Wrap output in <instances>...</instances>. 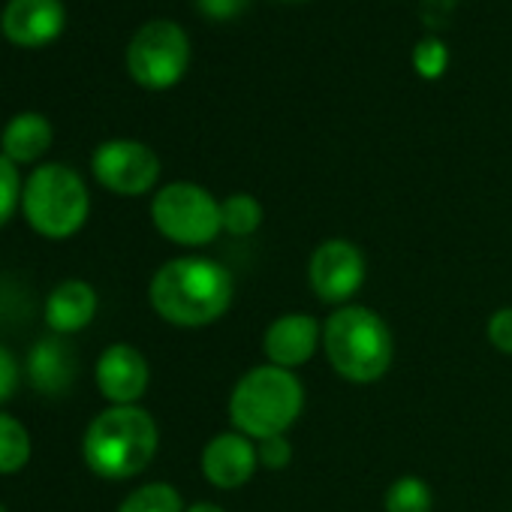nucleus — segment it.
Segmentation results:
<instances>
[{
  "instance_id": "obj_21",
  "label": "nucleus",
  "mask_w": 512,
  "mask_h": 512,
  "mask_svg": "<svg viewBox=\"0 0 512 512\" xmlns=\"http://www.w3.org/2000/svg\"><path fill=\"white\" fill-rule=\"evenodd\" d=\"M22 190L25 184L19 166L7 154H0V226H7L13 214L22 208Z\"/></svg>"
},
{
  "instance_id": "obj_6",
  "label": "nucleus",
  "mask_w": 512,
  "mask_h": 512,
  "mask_svg": "<svg viewBox=\"0 0 512 512\" xmlns=\"http://www.w3.org/2000/svg\"><path fill=\"white\" fill-rule=\"evenodd\" d=\"M127 73L145 91L175 88L190 67L187 31L169 19L145 22L127 43Z\"/></svg>"
},
{
  "instance_id": "obj_4",
  "label": "nucleus",
  "mask_w": 512,
  "mask_h": 512,
  "mask_svg": "<svg viewBox=\"0 0 512 512\" xmlns=\"http://www.w3.org/2000/svg\"><path fill=\"white\" fill-rule=\"evenodd\" d=\"M329 365L350 383H374L392 365V332L383 317L365 305L338 308L323 326Z\"/></svg>"
},
{
  "instance_id": "obj_8",
  "label": "nucleus",
  "mask_w": 512,
  "mask_h": 512,
  "mask_svg": "<svg viewBox=\"0 0 512 512\" xmlns=\"http://www.w3.org/2000/svg\"><path fill=\"white\" fill-rule=\"evenodd\" d=\"M94 178L118 196H142L160 178V157L136 139H109L91 157Z\"/></svg>"
},
{
  "instance_id": "obj_15",
  "label": "nucleus",
  "mask_w": 512,
  "mask_h": 512,
  "mask_svg": "<svg viewBox=\"0 0 512 512\" xmlns=\"http://www.w3.org/2000/svg\"><path fill=\"white\" fill-rule=\"evenodd\" d=\"M43 314L55 335H76L85 326H91L97 314V293L85 281H64L49 293Z\"/></svg>"
},
{
  "instance_id": "obj_17",
  "label": "nucleus",
  "mask_w": 512,
  "mask_h": 512,
  "mask_svg": "<svg viewBox=\"0 0 512 512\" xmlns=\"http://www.w3.org/2000/svg\"><path fill=\"white\" fill-rule=\"evenodd\" d=\"M31 434L28 428L10 416V413H0V476H10L25 470V464L31 461Z\"/></svg>"
},
{
  "instance_id": "obj_27",
  "label": "nucleus",
  "mask_w": 512,
  "mask_h": 512,
  "mask_svg": "<svg viewBox=\"0 0 512 512\" xmlns=\"http://www.w3.org/2000/svg\"><path fill=\"white\" fill-rule=\"evenodd\" d=\"M184 512H226V509H220L217 503H208V500H202V503H193V506H187Z\"/></svg>"
},
{
  "instance_id": "obj_19",
  "label": "nucleus",
  "mask_w": 512,
  "mask_h": 512,
  "mask_svg": "<svg viewBox=\"0 0 512 512\" xmlns=\"http://www.w3.org/2000/svg\"><path fill=\"white\" fill-rule=\"evenodd\" d=\"M386 512H431L434 494L425 479L419 476H401L389 485L383 497Z\"/></svg>"
},
{
  "instance_id": "obj_1",
  "label": "nucleus",
  "mask_w": 512,
  "mask_h": 512,
  "mask_svg": "<svg viewBox=\"0 0 512 512\" xmlns=\"http://www.w3.org/2000/svg\"><path fill=\"white\" fill-rule=\"evenodd\" d=\"M232 293V275L205 256H178L163 263L148 287L151 308L181 329H199L220 320L232 305Z\"/></svg>"
},
{
  "instance_id": "obj_20",
  "label": "nucleus",
  "mask_w": 512,
  "mask_h": 512,
  "mask_svg": "<svg viewBox=\"0 0 512 512\" xmlns=\"http://www.w3.org/2000/svg\"><path fill=\"white\" fill-rule=\"evenodd\" d=\"M118 512H184V500L169 482H151L130 491Z\"/></svg>"
},
{
  "instance_id": "obj_22",
  "label": "nucleus",
  "mask_w": 512,
  "mask_h": 512,
  "mask_svg": "<svg viewBox=\"0 0 512 512\" xmlns=\"http://www.w3.org/2000/svg\"><path fill=\"white\" fill-rule=\"evenodd\" d=\"M256 455H260V464L269 467V470H284L290 461H293V446L284 434L278 437H266L256 443Z\"/></svg>"
},
{
  "instance_id": "obj_24",
  "label": "nucleus",
  "mask_w": 512,
  "mask_h": 512,
  "mask_svg": "<svg viewBox=\"0 0 512 512\" xmlns=\"http://www.w3.org/2000/svg\"><path fill=\"white\" fill-rule=\"evenodd\" d=\"M488 341L500 353H512V308H500L488 320Z\"/></svg>"
},
{
  "instance_id": "obj_9",
  "label": "nucleus",
  "mask_w": 512,
  "mask_h": 512,
  "mask_svg": "<svg viewBox=\"0 0 512 512\" xmlns=\"http://www.w3.org/2000/svg\"><path fill=\"white\" fill-rule=\"evenodd\" d=\"M308 281L311 290L329 302V305H344L350 302L359 287L365 284V256L362 250L347 241V238H329L317 244L308 263Z\"/></svg>"
},
{
  "instance_id": "obj_25",
  "label": "nucleus",
  "mask_w": 512,
  "mask_h": 512,
  "mask_svg": "<svg viewBox=\"0 0 512 512\" xmlns=\"http://www.w3.org/2000/svg\"><path fill=\"white\" fill-rule=\"evenodd\" d=\"M16 386H19V362L4 344H0V404L16 395Z\"/></svg>"
},
{
  "instance_id": "obj_23",
  "label": "nucleus",
  "mask_w": 512,
  "mask_h": 512,
  "mask_svg": "<svg viewBox=\"0 0 512 512\" xmlns=\"http://www.w3.org/2000/svg\"><path fill=\"white\" fill-rule=\"evenodd\" d=\"M413 64H416V70H419L425 79L440 76V73L446 70V49H443V43H437V40L419 43L416 52H413Z\"/></svg>"
},
{
  "instance_id": "obj_26",
  "label": "nucleus",
  "mask_w": 512,
  "mask_h": 512,
  "mask_svg": "<svg viewBox=\"0 0 512 512\" xmlns=\"http://www.w3.org/2000/svg\"><path fill=\"white\" fill-rule=\"evenodd\" d=\"M250 0H196V7L205 19H214V22H226V19H235Z\"/></svg>"
},
{
  "instance_id": "obj_14",
  "label": "nucleus",
  "mask_w": 512,
  "mask_h": 512,
  "mask_svg": "<svg viewBox=\"0 0 512 512\" xmlns=\"http://www.w3.org/2000/svg\"><path fill=\"white\" fill-rule=\"evenodd\" d=\"M76 371H79V359H76V350L70 347V341L64 335L43 338L28 356V377H31L34 389L43 395L70 392Z\"/></svg>"
},
{
  "instance_id": "obj_16",
  "label": "nucleus",
  "mask_w": 512,
  "mask_h": 512,
  "mask_svg": "<svg viewBox=\"0 0 512 512\" xmlns=\"http://www.w3.org/2000/svg\"><path fill=\"white\" fill-rule=\"evenodd\" d=\"M52 124L40 112H22L7 121L4 133H0V154H7L16 166L37 163L52 148Z\"/></svg>"
},
{
  "instance_id": "obj_12",
  "label": "nucleus",
  "mask_w": 512,
  "mask_h": 512,
  "mask_svg": "<svg viewBox=\"0 0 512 512\" xmlns=\"http://www.w3.org/2000/svg\"><path fill=\"white\" fill-rule=\"evenodd\" d=\"M260 467L256 443L244 437L241 431H223L214 434L202 449V473L205 479L220 491H235Z\"/></svg>"
},
{
  "instance_id": "obj_2",
  "label": "nucleus",
  "mask_w": 512,
  "mask_h": 512,
  "mask_svg": "<svg viewBox=\"0 0 512 512\" xmlns=\"http://www.w3.org/2000/svg\"><path fill=\"white\" fill-rule=\"evenodd\" d=\"M160 431L148 410L109 407L94 416L82 437V458L100 479H133L157 455Z\"/></svg>"
},
{
  "instance_id": "obj_28",
  "label": "nucleus",
  "mask_w": 512,
  "mask_h": 512,
  "mask_svg": "<svg viewBox=\"0 0 512 512\" xmlns=\"http://www.w3.org/2000/svg\"><path fill=\"white\" fill-rule=\"evenodd\" d=\"M0 512H7V509H4V503H0Z\"/></svg>"
},
{
  "instance_id": "obj_5",
  "label": "nucleus",
  "mask_w": 512,
  "mask_h": 512,
  "mask_svg": "<svg viewBox=\"0 0 512 512\" xmlns=\"http://www.w3.org/2000/svg\"><path fill=\"white\" fill-rule=\"evenodd\" d=\"M22 214L43 238L61 241L76 235L91 214V196L82 175L64 163L37 166L22 190Z\"/></svg>"
},
{
  "instance_id": "obj_18",
  "label": "nucleus",
  "mask_w": 512,
  "mask_h": 512,
  "mask_svg": "<svg viewBox=\"0 0 512 512\" xmlns=\"http://www.w3.org/2000/svg\"><path fill=\"white\" fill-rule=\"evenodd\" d=\"M220 217H223V229L241 238L263 226V205L250 193H232L220 202Z\"/></svg>"
},
{
  "instance_id": "obj_10",
  "label": "nucleus",
  "mask_w": 512,
  "mask_h": 512,
  "mask_svg": "<svg viewBox=\"0 0 512 512\" xmlns=\"http://www.w3.org/2000/svg\"><path fill=\"white\" fill-rule=\"evenodd\" d=\"M67 28L64 0H7L0 13V31L13 46L40 49L55 43Z\"/></svg>"
},
{
  "instance_id": "obj_7",
  "label": "nucleus",
  "mask_w": 512,
  "mask_h": 512,
  "mask_svg": "<svg viewBox=\"0 0 512 512\" xmlns=\"http://www.w3.org/2000/svg\"><path fill=\"white\" fill-rule=\"evenodd\" d=\"M151 220L157 232L181 247L211 244L220 229V202L193 181H172L151 199Z\"/></svg>"
},
{
  "instance_id": "obj_3",
  "label": "nucleus",
  "mask_w": 512,
  "mask_h": 512,
  "mask_svg": "<svg viewBox=\"0 0 512 512\" xmlns=\"http://www.w3.org/2000/svg\"><path fill=\"white\" fill-rule=\"evenodd\" d=\"M305 389L302 380L278 365L250 368L229 395V419L235 431L250 440H266L287 434V428L302 416Z\"/></svg>"
},
{
  "instance_id": "obj_13",
  "label": "nucleus",
  "mask_w": 512,
  "mask_h": 512,
  "mask_svg": "<svg viewBox=\"0 0 512 512\" xmlns=\"http://www.w3.org/2000/svg\"><path fill=\"white\" fill-rule=\"evenodd\" d=\"M323 341V329L311 314H281L263 338V353L272 365L296 371L299 365L311 362Z\"/></svg>"
},
{
  "instance_id": "obj_11",
  "label": "nucleus",
  "mask_w": 512,
  "mask_h": 512,
  "mask_svg": "<svg viewBox=\"0 0 512 512\" xmlns=\"http://www.w3.org/2000/svg\"><path fill=\"white\" fill-rule=\"evenodd\" d=\"M97 389L100 395L112 404V407H130L136 404L151 380L148 362L145 356L130 347V344H112L103 350V356L97 359Z\"/></svg>"
}]
</instances>
